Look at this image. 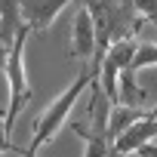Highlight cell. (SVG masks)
Segmentation results:
<instances>
[{
  "label": "cell",
  "mask_w": 157,
  "mask_h": 157,
  "mask_svg": "<svg viewBox=\"0 0 157 157\" xmlns=\"http://www.w3.org/2000/svg\"><path fill=\"white\" fill-rule=\"evenodd\" d=\"M0 151H16L13 148V136H6V129H3V120H0Z\"/></svg>",
  "instance_id": "8fae6325"
},
{
  "label": "cell",
  "mask_w": 157,
  "mask_h": 157,
  "mask_svg": "<svg viewBox=\"0 0 157 157\" xmlns=\"http://www.w3.org/2000/svg\"><path fill=\"white\" fill-rule=\"evenodd\" d=\"M136 154H139V157H157V145H154V142H145L142 148H136Z\"/></svg>",
  "instance_id": "7c38bea8"
},
{
  "label": "cell",
  "mask_w": 157,
  "mask_h": 157,
  "mask_svg": "<svg viewBox=\"0 0 157 157\" xmlns=\"http://www.w3.org/2000/svg\"><path fill=\"white\" fill-rule=\"evenodd\" d=\"M71 129L86 142V154L83 157H108L111 154V139H108L105 129H86L83 123H77V120L71 123Z\"/></svg>",
  "instance_id": "ba28073f"
},
{
  "label": "cell",
  "mask_w": 157,
  "mask_h": 157,
  "mask_svg": "<svg viewBox=\"0 0 157 157\" xmlns=\"http://www.w3.org/2000/svg\"><path fill=\"white\" fill-rule=\"evenodd\" d=\"M139 117H145V111H139V108H132V105H114L111 108V114H108V139H111V145H114V139L129 126V123H136Z\"/></svg>",
  "instance_id": "9c48e42d"
},
{
  "label": "cell",
  "mask_w": 157,
  "mask_h": 157,
  "mask_svg": "<svg viewBox=\"0 0 157 157\" xmlns=\"http://www.w3.org/2000/svg\"><path fill=\"white\" fill-rule=\"evenodd\" d=\"M68 3H74V0H22V19L31 31L43 34Z\"/></svg>",
  "instance_id": "8992f818"
},
{
  "label": "cell",
  "mask_w": 157,
  "mask_h": 157,
  "mask_svg": "<svg viewBox=\"0 0 157 157\" xmlns=\"http://www.w3.org/2000/svg\"><path fill=\"white\" fill-rule=\"evenodd\" d=\"M108 157H120V154H114V151H111V154H108Z\"/></svg>",
  "instance_id": "4fadbf2b"
},
{
  "label": "cell",
  "mask_w": 157,
  "mask_h": 157,
  "mask_svg": "<svg viewBox=\"0 0 157 157\" xmlns=\"http://www.w3.org/2000/svg\"><path fill=\"white\" fill-rule=\"evenodd\" d=\"M93 49H96V25H93L86 3H80V10L74 13V22H71V59H77L80 65H90Z\"/></svg>",
  "instance_id": "5b68a950"
},
{
  "label": "cell",
  "mask_w": 157,
  "mask_h": 157,
  "mask_svg": "<svg viewBox=\"0 0 157 157\" xmlns=\"http://www.w3.org/2000/svg\"><path fill=\"white\" fill-rule=\"evenodd\" d=\"M28 25H22L10 43V59H6V83H10V105H6V117H3V129L6 136H13L19 114L25 111V105L31 102V86H28V74H25V43H28Z\"/></svg>",
  "instance_id": "7a4b0ae2"
},
{
  "label": "cell",
  "mask_w": 157,
  "mask_h": 157,
  "mask_svg": "<svg viewBox=\"0 0 157 157\" xmlns=\"http://www.w3.org/2000/svg\"><path fill=\"white\" fill-rule=\"evenodd\" d=\"M93 74H99L93 65H80V71H77V80L59 96V99H52V105L34 120V132H31V142H28V148L22 151V157H31V154H37L46 142H52V136L65 126V120H68V114H71V108H74V102L80 99V93L90 86V80H93Z\"/></svg>",
  "instance_id": "6da1fadb"
},
{
  "label": "cell",
  "mask_w": 157,
  "mask_h": 157,
  "mask_svg": "<svg viewBox=\"0 0 157 157\" xmlns=\"http://www.w3.org/2000/svg\"><path fill=\"white\" fill-rule=\"evenodd\" d=\"M25 25L22 19V0H0V43H13L16 31Z\"/></svg>",
  "instance_id": "52a82bcc"
},
{
  "label": "cell",
  "mask_w": 157,
  "mask_h": 157,
  "mask_svg": "<svg viewBox=\"0 0 157 157\" xmlns=\"http://www.w3.org/2000/svg\"><path fill=\"white\" fill-rule=\"evenodd\" d=\"M132 6H136V13H139L145 22H151V25L157 28V0H132Z\"/></svg>",
  "instance_id": "30bf717a"
},
{
  "label": "cell",
  "mask_w": 157,
  "mask_h": 157,
  "mask_svg": "<svg viewBox=\"0 0 157 157\" xmlns=\"http://www.w3.org/2000/svg\"><path fill=\"white\" fill-rule=\"evenodd\" d=\"M154 136H157V105H154L151 111H145V117H139L136 123H129V126L114 139L111 151H114V154H120V157L136 154V148H142V145H145V142H151Z\"/></svg>",
  "instance_id": "277c9868"
},
{
  "label": "cell",
  "mask_w": 157,
  "mask_h": 157,
  "mask_svg": "<svg viewBox=\"0 0 157 157\" xmlns=\"http://www.w3.org/2000/svg\"><path fill=\"white\" fill-rule=\"evenodd\" d=\"M136 49H139L136 34H132V37H123V40H114V43L108 46L102 65H99V80H102V90H105V96L111 99V105L120 102V96H117V80H120V74L129 68Z\"/></svg>",
  "instance_id": "3957f363"
},
{
  "label": "cell",
  "mask_w": 157,
  "mask_h": 157,
  "mask_svg": "<svg viewBox=\"0 0 157 157\" xmlns=\"http://www.w3.org/2000/svg\"><path fill=\"white\" fill-rule=\"evenodd\" d=\"M31 157H37V154H31Z\"/></svg>",
  "instance_id": "5bb4252c"
}]
</instances>
